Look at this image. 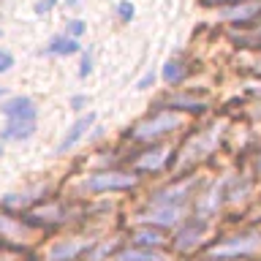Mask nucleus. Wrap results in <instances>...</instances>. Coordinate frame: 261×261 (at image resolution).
<instances>
[{"mask_svg":"<svg viewBox=\"0 0 261 261\" xmlns=\"http://www.w3.org/2000/svg\"><path fill=\"white\" fill-rule=\"evenodd\" d=\"M136 174H125V171H98L87 179V188L93 193H103V191H130L136 188Z\"/></svg>","mask_w":261,"mask_h":261,"instance_id":"1","label":"nucleus"},{"mask_svg":"<svg viewBox=\"0 0 261 261\" xmlns=\"http://www.w3.org/2000/svg\"><path fill=\"white\" fill-rule=\"evenodd\" d=\"M179 125V117L174 112H158L155 117H150L147 122H142V125H136L134 136L139 139V142H152V139H158L163 134H169V130H174Z\"/></svg>","mask_w":261,"mask_h":261,"instance_id":"2","label":"nucleus"},{"mask_svg":"<svg viewBox=\"0 0 261 261\" xmlns=\"http://www.w3.org/2000/svg\"><path fill=\"white\" fill-rule=\"evenodd\" d=\"M0 112L6 114L8 120H36V101L28 95H14V98H8V101L0 103Z\"/></svg>","mask_w":261,"mask_h":261,"instance_id":"3","label":"nucleus"},{"mask_svg":"<svg viewBox=\"0 0 261 261\" xmlns=\"http://www.w3.org/2000/svg\"><path fill=\"white\" fill-rule=\"evenodd\" d=\"M258 242H261V237H258V234L234 237V242H228V245H220V248H215V250H212V256H220V258H226V256H245V253L256 250V248H258Z\"/></svg>","mask_w":261,"mask_h":261,"instance_id":"4","label":"nucleus"},{"mask_svg":"<svg viewBox=\"0 0 261 261\" xmlns=\"http://www.w3.org/2000/svg\"><path fill=\"white\" fill-rule=\"evenodd\" d=\"M93 122H95V112H87L85 117H79V120L71 125V130H68V134L63 136V142H60V147H57V152H65V150H71V147L76 144L79 139H82V136H85L87 130H90V125H93Z\"/></svg>","mask_w":261,"mask_h":261,"instance_id":"5","label":"nucleus"},{"mask_svg":"<svg viewBox=\"0 0 261 261\" xmlns=\"http://www.w3.org/2000/svg\"><path fill=\"white\" fill-rule=\"evenodd\" d=\"M33 134H36V120H8L0 136L8 142H19V139H30Z\"/></svg>","mask_w":261,"mask_h":261,"instance_id":"6","label":"nucleus"},{"mask_svg":"<svg viewBox=\"0 0 261 261\" xmlns=\"http://www.w3.org/2000/svg\"><path fill=\"white\" fill-rule=\"evenodd\" d=\"M46 52L49 55H76V52H82V44L76 38H71V36H55L52 41L46 44Z\"/></svg>","mask_w":261,"mask_h":261,"instance_id":"7","label":"nucleus"},{"mask_svg":"<svg viewBox=\"0 0 261 261\" xmlns=\"http://www.w3.org/2000/svg\"><path fill=\"white\" fill-rule=\"evenodd\" d=\"M82 250H85V242H57L49 250V261H71Z\"/></svg>","mask_w":261,"mask_h":261,"instance_id":"8","label":"nucleus"},{"mask_svg":"<svg viewBox=\"0 0 261 261\" xmlns=\"http://www.w3.org/2000/svg\"><path fill=\"white\" fill-rule=\"evenodd\" d=\"M117 261H166V256L152 248H130L125 253H120Z\"/></svg>","mask_w":261,"mask_h":261,"instance_id":"9","label":"nucleus"},{"mask_svg":"<svg viewBox=\"0 0 261 261\" xmlns=\"http://www.w3.org/2000/svg\"><path fill=\"white\" fill-rule=\"evenodd\" d=\"M166 155H169V150H152V152H147L142 161L136 163V171H147V169H161L163 166V161H166Z\"/></svg>","mask_w":261,"mask_h":261,"instance_id":"10","label":"nucleus"},{"mask_svg":"<svg viewBox=\"0 0 261 261\" xmlns=\"http://www.w3.org/2000/svg\"><path fill=\"white\" fill-rule=\"evenodd\" d=\"M258 8H261V3H248V6L231 8V11H223V16L226 19H237V22H250L258 14Z\"/></svg>","mask_w":261,"mask_h":261,"instance_id":"11","label":"nucleus"},{"mask_svg":"<svg viewBox=\"0 0 261 261\" xmlns=\"http://www.w3.org/2000/svg\"><path fill=\"white\" fill-rule=\"evenodd\" d=\"M182 76H185L182 60H169L163 65V82H166V85H177V82H182Z\"/></svg>","mask_w":261,"mask_h":261,"instance_id":"12","label":"nucleus"},{"mask_svg":"<svg viewBox=\"0 0 261 261\" xmlns=\"http://www.w3.org/2000/svg\"><path fill=\"white\" fill-rule=\"evenodd\" d=\"M144 223H163V226H174L177 220H179V210L174 207H166V210H161V212H155V215H147L142 218Z\"/></svg>","mask_w":261,"mask_h":261,"instance_id":"13","label":"nucleus"},{"mask_svg":"<svg viewBox=\"0 0 261 261\" xmlns=\"http://www.w3.org/2000/svg\"><path fill=\"white\" fill-rule=\"evenodd\" d=\"M136 245H142V248H161L163 234L152 231V228H142V231H136Z\"/></svg>","mask_w":261,"mask_h":261,"instance_id":"14","label":"nucleus"},{"mask_svg":"<svg viewBox=\"0 0 261 261\" xmlns=\"http://www.w3.org/2000/svg\"><path fill=\"white\" fill-rule=\"evenodd\" d=\"M171 109H188V112H201L204 103L201 101H191V98H174L171 101Z\"/></svg>","mask_w":261,"mask_h":261,"instance_id":"15","label":"nucleus"},{"mask_svg":"<svg viewBox=\"0 0 261 261\" xmlns=\"http://www.w3.org/2000/svg\"><path fill=\"white\" fill-rule=\"evenodd\" d=\"M134 14H136V8H134L130 0H120V3H117V16L122 22H130V19H134Z\"/></svg>","mask_w":261,"mask_h":261,"instance_id":"16","label":"nucleus"},{"mask_svg":"<svg viewBox=\"0 0 261 261\" xmlns=\"http://www.w3.org/2000/svg\"><path fill=\"white\" fill-rule=\"evenodd\" d=\"M85 30H87V24L82 22V19H73V22H68V36H71V38H79Z\"/></svg>","mask_w":261,"mask_h":261,"instance_id":"17","label":"nucleus"},{"mask_svg":"<svg viewBox=\"0 0 261 261\" xmlns=\"http://www.w3.org/2000/svg\"><path fill=\"white\" fill-rule=\"evenodd\" d=\"M11 65H14V55L6 52V49H0V73H6Z\"/></svg>","mask_w":261,"mask_h":261,"instance_id":"18","label":"nucleus"},{"mask_svg":"<svg viewBox=\"0 0 261 261\" xmlns=\"http://www.w3.org/2000/svg\"><path fill=\"white\" fill-rule=\"evenodd\" d=\"M150 85H155V71H147L144 76H142V79L136 82V90H147Z\"/></svg>","mask_w":261,"mask_h":261,"instance_id":"19","label":"nucleus"},{"mask_svg":"<svg viewBox=\"0 0 261 261\" xmlns=\"http://www.w3.org/2000/svg\"><path fill=\"white\" fill-rule=\"evenodd\" d=\"M55 6H57V0H41V3H36V14H49Z\"/></svg>","mask_w":261,"mask_h":261,"instance_id":"20","label":"nucleus"},{"mask_svg":"<svg viewBox=\"0 0 261 261\" xmlns=\"http://www.w3.org/2000/svg\"><path fill=\"white\" fill-rule=\"evenodd\" d=\"M90 71H93V57H90V55H85V57H82V68H79V76H87Z\"/></svg>","mask_w":261,"mask_h":261,"instance_id":"21","label":"nucleus"},{"mask_svg":"<svg viewBox=\"0 0 261 261\" xmlns=\"http://www.w3.org/2000/svg\"><path fill=\"white\" fill-rule=\"evenodd\" d=\"M85 101H87L85 95H73V98H71V106H73V109H82V106H85Z\"/></svg>","mask_w":261,"mask_h":261,"instance_id":"22","label":"nucleus"},{"mask_svg":"<svg viewBox=\"0 0 261 261\" xmlns=\"http://www.w3.org/2000/svg\"><path fill=\"white\" fill-rule=\"evenodd\" d=\"M204 3H245V0H204Z\"/></svg>","mask_w":261,"mask_h":261,"instance_id":"23","label":"nucleus"},{"mask_svg":"<svg viewBox=\"0 0 261 261\" xmlns=\"http://www.w3.org/2000/svg\"><path fill=\"white\" fill-rule=\"evenodd\" d=\"M6 95V87H0V98H3Z\"/></svg>","mask_w":261,"mask_h":261,"instance_id":"24","label":"nucleus"},{"mask_svg":"<svg viewBox=\"0 0 261 261\" xmlns=\"http://www.w3.org/2000/svg\"><path fill=\"white\" fill-rule=\"evenodd\" d=\"M258 171H261V158H258Z\"/></svg>","mask_w":261,"mask_h":261,"instance_id":"25","label":"nucleus"},{"mask_svg":"<svg viewBox=\"0 0 261 261\" xmlns=\"http://www.w3.org/2000/svg\"><path fill=\"white\" fill-rule=\"evenodd\" d=\"M0 152H3V144H0Z\"/></svg>","mask_w":261,"mask_h":261,"instance_id":"26","label":"nucleus"}]
</instances>
